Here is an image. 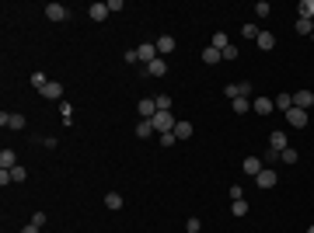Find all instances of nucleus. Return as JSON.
I'll use <instances>...</instances> for the list:
<instances>
[{"instance_id":"f257e3e1","label":"nucleus","mask_w":314,"mask_h":233,"mask_svg":"<svg viewBox=\"0 0 314 233\" xmlns=\"http://www.w3.org/2000/svg\"><path fill=\"white\" fill-rule=\"evenodd\" d=\"M150 126H154V132H161V136L164 132H175V115L171 111H157L154 119H150Z\"/></svg>"},{"instance_id":"f03ea898","label":"nucleus","mask_w":314,"mask_h":233,"mask_svg":"<svg viewBox=\"0 0 314 233\" xmlns=\"http://www.w3.org/2000/svg\"><path fill=\"white\" fill-rule=\"evenodd\" d=\"M25 122L28 119H25L21 111H0V126H4V129H14L18 132V129H25Z\"/></svg>"},{"instance_id":"7ed1b4c3","label":"nucleus","mask_w":314,"mask_h":233,"mask_svg":"<svg viewBox=\"0 0 314 233\" xmlns=\"http://www.w3.org/2000/svg\"><path fill=\"white\" fill-rule=\"evenodd\" d=\"M42 11H46V18H49V21H66V18H70V11H66L63 4H46Z\"/></svg>"},{"instance_id":"20e7f679","label":"nucleus","mask_w":314,"mask_h":233,"mask_svg":"<svg viewBox=\"0 0 314 233\" xmlns=\"http://www.w3.org/2000/svg\"><path fill=\"white\" fill-rule=\"evenodd\" d=\"M136 56H140V63H143V66H150V63L157 59V46H154V42H143V46L136 49Z\"/></svg>"},{"instance_id":"39448f33","label":"nucleus","mask_w":314,"mask_h":233,"mask_svg":"<svg viewBox=\"0 0 314 233\" xmlns=\"http://www.w3.org/2000/svg\"><path fill=\"white\" fill-rule=\"evenodd\" d=\"M286 122H290L293 129H304V126H307V111H304V108H290V111H286Z\"/></svg>"},{"instance_id":"423d86ee","label":"nucleus","mask_w":314,"mask_h":233,"mask_svg":"<svg viewBox=\"0 0 314 233\" xmlns=\"http://www.w3.org/2000/svg\"><path fill=\"white\" fill-rule=\"evenodd\" d=\"M276 181H280V174L272 171V167H265V171L255 178V184H258V188H276Z\"/></svg>"},{"instance_id":"0eeeda50","label":"nucleus","mask_w":314,"mask_h":233,"mask_svg":"<svg viewBox=\"0 0 314 233\" xmlns=\"http://www.w3.org/2000/svg\"><path fill=\"white\" fill-rule=\"evenodd\" d=\"M154 46H157V56L164 59V56H171V52H175V38H171V35H161Z\"/></svg>"},{"instance_id":"6e6552de","label":"nucleus","mask_w":314,"mask_h":233,"mask_svg":"<svg viewBox=\"0 0 314 233\" xmlns=\"http://www.w3.org/2000/svg\"><path fill=\"white\" fill-rule=\"evenodd\" d=\"M293 108L311 111V108H314V94H311V91H297V94H293Z\"/></svg>"},{"instance_id":"1a4fd4ad","label":"nucleus","mask_w":314,"mask_h":233,"mask_svg":"<svg viewBox=\"0 0 314 233\" xmlns=\"http://www.w3.org/2000/svg\"><path fill=\"white\" fill-rule=\"evenodd\" d=\"M241 167H245V174H248V178H258V174L265 171V164H262L258 157H245V164H241Z\"/></svg>"},{"instance_id":"9d476101","label":"nucleus","mask_w":314,"mask_h":233,"mask_svg":"<svg viewBox=\"0 0 314 233\" xmlns=\"http://www.w3.org/2000/svg\"><path fill=\"white\" fill-rule=\"evenodd\" d=\"M42 98H49V101H60V98H63V84H60V80H49V84L42 87Z\"/></svg>"},{"instance_id":"9b49d317","label":"nucleus","mask_w":314,"mask_h":233,"mask_svg":"<svg viewBox=\"0 0 314 233\" xmlns=\"http://www.w3.org/2000/svg\"><path fill=\"white\" fill-rule=\"evenodd\" d=\"M255 42H258V49H276V35H272V31H258V38H255Z\"/></svg>"},{"instance_id":"f8f14e48","label":"nucleus","mask_w":314,"mask_h":233,"mask_svg":"<svg viewBox=\"0 0 314 233\" xmlns=\"http://www.w3.org/2000/svg\"><path fill=\"white\" fill-rule=\"evenodd\" d=\"M136 108H140V115H143V119H154V115H157V101H154V98H143Z\"/></svg>"},{"instance_id":"ddd939ff","label":"nucleus","mask_w":314,"mask_h":233,"mask_svg":"<svg viewBox=\"0 0 314 233\" xmlns=\"http://www.w3.org/2000/svg\"><path fill=\"white\" fill-rule=\"evenodd\" d=\"M251 108H255L258 115H269V111H272V108H276V104H272V98H262V94H258V98L251 101Z\"/></svg>"},{"instance_id":"4468645a","label":"nucleus","mask_w":314,"mask_h":233,"mask_svg":"<svg viewBox=\"0 0 314 233\" xmlns=\"http://www.w3.org/2000/svg\"><path fill=\"white\" fill-rule=\"evenodd\" d=\"M88 14H91V21H105L112 11H108V4H91V7H88Z\"/></svg>"},{"instance_id":"2eb2a0df","label":"nucleus","mask_w":314,"mask_h":233,"mask_svg":"<svg viewBox=\"0 0 314 233\" xmlns=\"http://www.w3.org/2000/svg\"><path fill=\"white\" fill-rule=\"evenodd\" d=\"M147 73H150V77H164V73H168V59H161V56H157V59L147 66Z\"/></svg>"},{"instance_id":"dca6fc26","label":"nucleus","mask_w":314,"mask_h":233,"mask_svg":"<svg viewBox=\"0 0 314 233\" xmlns=\"http://www.w3.org/2000/svg\"><path fill=\"white\" fill-rule=\"evenodd\" d=\"M269 146H272V150H280V153H283V150H286V146H290V143H286V132H280V129H276V132H272V136H269Z\"/></svg>"},{"instance_id":"f3484780","label":"nucleus","mask_w":314,"mask_h":233,"mask_svg":"<svg viewBox=\"0 0 314 233\" xmlns=\"http://www.w3.org/2000/svg\"><path fill=\"white\" fill-rule=\"evenodd\" d=\"M297 18H304V21L314 18V0H300V4H297Z\"/></svg>"},{"instance_id":"a211bd4d","label":"nucleus","mask_w":314,"mask_h":233,"mask_svg":"<svg viewBox=\"0 0 314 233\" xmlns=\"http://www.w3.org/2000/svg\"><path fill=\"white\" fill-rule=\"evenodd\" d=\"M0 167H4V171L18 167V157H14V150H0Z\"/></svg>"},{"instance_id":"6ab92c4d","label":"nucleus","mask_w":314,"mask_h":233,"mask_svg":"<svg viewBox=\"0 0 314 233\" xmlns=\"http://www.w3.org/2000/svg\"><path fill=\"white\" fill-rule=\"evenodd\" d=\"M105 209H112V212L123 209V195H119V191H108V195H105Z\"/></svg>"},{"instance_id":"aec40b11","label":"nucleus","mask_w":314,"mask_h":233,"mask_svg":"<svg viewBox=\"0 0 314 233\" xmlns=\"http://www.w3.org/2000/svg\"><path fill=\"white\" fill-rule=\"evenodd\" d=\"M293 31L311 38V35H314V21H304V18H297V21H293Z\"/></svg>"},{"instance_id":"412c9836","label":"nucleus","mask_w":314,"mask_h":233,"mask_svg":"<svg viewBox=\"0 0 314 233\" xmlns=\"http://www.w3.org/2000/svg\"><path fill=\"white\" fill-rule=\"evenodd\" d=\"M192 122H175V139H192Z\"/></svg>"},{"instance_id":"4be33fe9","label":"nucleus","mask_w":314,"mask_h":233,"mask_svg":"<svg viewBox=\"0 0 314 233\" xmlns=\"http://www.w3.org/2000/svg\"><path fill=\"white\" fill-rule=\"evenodd\" d=\"M210 46H213V49H220V52H223V49H227V46H230V38H227V31H213V38H210Z\"/></svg>"},{"instance_id":"5701e85b","label":"nucleus","mask_w":314,"mask_h":233,"mask_svg":"<svg viewBox=\"0 0 314 233\" xmlns=\"http://www.w3.org/2000/svg\"><path fill=\"white\" fill-rule=\"evenodd\" d=\"M272 104H276L280 111H290V108H293V94H276V98H272Z\"/></svg>"},{"instance_id":"b1692460","label":"nucleus","mask_w":314,"mask_h":233,"mask_svg":"<svg viewBox=\"0 0 314 233\" xmlns=\"http://www.w3.org/2000/svg\"><path fill=\"white\" fill-rule=\"evenodd\" d=\"M203 63H210V66H217V63H220V49H213V46H206V49H203Z\"/></svg>"},{"instance_id":"393cba45","label":"nucleus","mask_w":314,"mask_h":233,"mask_svg":"<svg viewBox=\"0 0 314 233\" xmlns=\"http://www.w3.org/2000/svg\"><path fill=\"white\" fill-rule=\"evenodd\" d=\"M136 136H140V139H150V136H154V126H150V119L136 122Z\"/></svg>"},{"instance_id":"a878e982","label":"nucleus","mask_w":314,"mask_h":233,"mask_svg":"<svg viewBox=\"0 0 314 233\" xmlns=\"http://www.w3.org/2000/svg\"><path fill=\"white\" fill-rule=\"evenodd\" d=\"M230 108H234V115H245V111L251 108V101H248V98H234V101H230Z\"/></svg>"},{"instance_id":"bb28decb","label":"nucleus","mask_w":314,"mask_h":233,"mask_svg":"<svg viewBox=\"0 0 314 233\" xmlns=\"http://www.w3.org/2000/svg\"><path fill=\"white\" fill-rule=\"evenodd\" d=\"M46 84H49V77H46V73H31V87H35L38 94H42V87H46Z\"/></svg>"},{"instance_id":"cd10ccee","label":"nucleus","mask_w":314,"mask_h":233,"mask_svg":"<svg viewBox=\"0 0 314 233\" xmlns=\"http://www.w3.org/2000/svg\"><path fill=\"white\" fill-rule=\"evenodd\" d=\"M230 212L238 216V219H241V216H248V202H245V199H238V202L230 206Z\"/></svg>"},{"instance_id":"c85d7f7f","label":"nucleus","mask_w":314,"mask_h":233,"mask_svg":"<svg viewBox=\"0 0 314 233\" xmlns=\"http://www.w3.org/2000/svg\"><path fill=\"white\" fill-rule=\"evenodd\" d=\"M280 160H283V164H297V150H293V146H286V150L280 153Z\"/></svg>"},{"instance_id":"c756f323","label":"nucleus","mask_w":314,"mask_h":233,"mask_svg":"<svg viewBox=\"0 0 314 233\" xmlns=\"http://www.w3.org/2000/svg\"><path fill=\"white\" fill-rule=\"evenodd\" d=\"M157 101V111H171V94H161V98H154Z\"/></svg>"},{"instance_id":"7c9ffc66","label":"nucleus","mask_w":314,"mask_h":233,"mask_svg":"<svg viewBox=\"0 0 314 233\" xmlns=\"http://www.w3.org/2000/svg\"><path fill=\"white\" fill-rule=\"evenodd\" d=\"M11 181H28V171L18 164V167H11Z\"/></svg>"},{"instance_id":"2f4dec72","label":"nucleus","mask_w":314,"mask_h":233,"mask_svg":"<svg viewBox=\"0 0 314 233\" xmlns=\"http://www.w3.org/2000/svg\"><path fill=\"white\" fill-rule=\"evenodd\" d=\"M220 59H227V63H234V59H238V46H227V49L220 52Z\"/></svg>"},{"instance_id":"473e14b6","label":"nucleus","mask_w":314,"mask_h":233,"mask_svg":"<svg viewBox=\"0 0 314 233\" xmlns=\"http://www.w3.org/2000/svg\"><path fill=\"white\" fill-rule=\"evenodd\" d=\"M255 11H258V18H269V14H272V7H269V0H258V4H255Z\"/></svg>"},{"instance_id":"72a5a7b5","label":"nucleus","mask_w":314,"mask_h":233,"mask_svg":"<svg viewBox=\"0 0 314 233\" xmlns=\"http://www.w3.org/2000/svg\"><path fill=\"white\" fill-rule=\"evenodd\" d=\"M60 115H63V126H73V122H70V115H73V108H70L66 101L60 104Z\"/></svg>"},{"instance_id":"f704fd0d","label":"nucleus","mask_w":314,"mask_h":233,"mask_svg":"<svg viewBox=\"0 0 314 233\" xmlns=\"http://www.w3.org/2000/svg\"><path fill=\"white\" fill-rule=\"evenodd\" d=\"M199 230H203V223H199V219H195V216H192V219L185 223V233H199Z\"/></svg>"},{"instance_id":"c9c22d12","label":"nucleus","mask_w":314,"mask_h":233,"mask_svg":"<svg viewBox=\"0 0 314 233\" xmlns=\"http://www.w3.org/2000/svg\"><path fill=\"white\" fill-rule=\"evenodd\" d=\"M272 160H280V150H272V146H269V150H265V157H262V164H272Z\"/></svg>"},{"instance_id":"e433bc0d","label":"nucleus","mask_w":314,"mask_h":233,"mask_svg":"<svg viewBox=\"0 0 314 233\" xmlns=\"http://www.w3.org/2000/svg\"><path fill=\"white\" fill-rule=\"evenodd\" d=\"M223 94H227L230 101H234V98H241V91H238V84H227V87H223Z\"/></svg>"},{"instance_id":"4c0bfd02","label":"nucleus","mask_w":314,"mask_h":233,"mask_svg":"<svg viewBox=\"0 0 314 233\" xmlns=\"http://www.w3.org/2000/svg\"><path fill=\"white\" fill-rule=\"evenodd\" d=\"M241 35H245V38H258V28H255V25H245Z\"/></svg>"},{"instance_id":"58836bf2","label":"nucleus","mask_w":314,"mask_h":233,"mask_svg":"<svg viewBox=\"0 0 314 233\" xmlns=\"http://www.w3.org/2000/svg\"><path fill=\"white\" fill-rule=\"evenodd\" d=\"M46 219H49V216H46V212H35V216H31V223H35V226H38V230H42V226H46Z\"/></svg>"},{"instance_id":"ea45409f","label":"nucleus","mask_w":314,"mask_h":233,"mask_svg":"<svg viewBox=\"0 0 314 233\" xmlns=\"http://www.w3.org/2000/svg\"><path fill=\"white\" fill-rule=\"evenodd\" d=\"M238 199H245L241 195V184H230V202H238Z\"/></svg>"},{"instance_id":"a19ab883","label":"nucleus","mask_w":314,"mask_h":233,"mask_svg":"<svg viewBox=\"0 0 314 233\" xmlns=\"http://www.w3.org/2000/svg\"><path fill=\"white\" fill-rule=\"evenodd\" d=\"M238 91H241V98H248V94H251V80H241Z\"/></svg>"},{"instance_id":"79ce46f5","label":"nucleus","mask_w":314,"mask_h":233,"mask_svg":"<svg viewBox=\"0 0 314 233\" xmlns=\"http://www.w3.org/2000/svg\"><path fill=\"white\" fill-rule=\"evenodd\" d=\"M161 146H175V132H164L161 136Z\"/></svg>"},{"instance_id":"37998d69","label":"nucleus","mask_w":314,"mask_h":233,"mask_svg":"<svg viewBox=\"0 0 314 233\" xmlns=\"http://www.w3.org/2000/svg\"><path fill=\"white\" fill-rule=\"evenodd\" d=\"M21 233H38V226H35V223H28V226H25Z\"/></svg>"},{"instance_id":"c03bdc74","label":"nucleus","mask_w":314,"mask_h":233,"mask_svg":"<svg viewBox=\"0 0 314 233\" xmlns=\"http://www.w3.org/2000/svg\"><path fill=\"white\" fill-rule=\"evenodd\" d=\"M307 233H314V226H311V230H307Z\"/></svg>"},{"instance_id":"a18cd8bd","label":"nucleus","mask_w":314,"mask_h":233,"mask_svg":"<svg viewBox=\"0 0 314 233\" xmlns=\"http://www.w3.org/2000/svg\"><path fill=\"white\" fill-rule=\"evenodd\" d=\"M311 38H314V35H311Z\"/></svg>"}]
</instances>
